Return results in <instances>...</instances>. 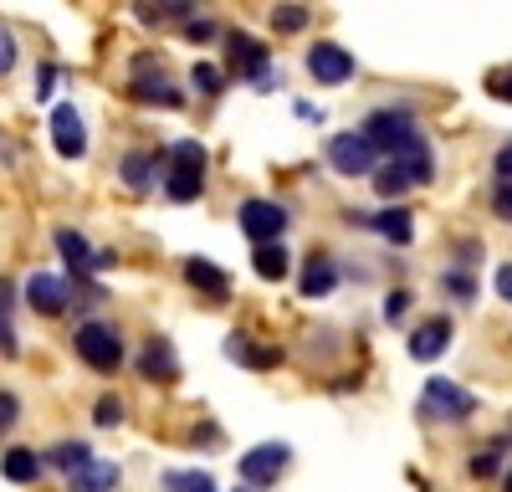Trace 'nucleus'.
Listing matches in <instances>:
<instances>
[{"instance_id": "c9c22d12", "label": "nucleus", "mask_w": 512, "mask_h": 492, "mask_svg": "<svg viewBox=\"0 0 512 492\" xmlns=\"http://www.w3.org/2000/svg\"><path fill=\"white\" fill-rule=\"evenodd\" d=\"M410 303H415V293H405V287H395V293L384 298V323H400V318L410 313Z\"/></svg>"}, {"instance_id": "aec40b11", "label": "nucleus", "mask_w": 512, "mask_h": 492, "mask_svg": "<svg viewBox=\"0 0 512 492\" xmlns=\"http://www.w3.org/2000/svg\"><path fill=\"white\" fill-rule=\"evenodd\" d=\"M333 287H338V262H333V257H308L303 282H297V293L318 303V298H328V293H333Z\"/></svg>"}, {"instance_id": "9b49d317", "label": "nucleus", "mask_w": 512, "mask_h": 492, "mask_svg": "<svg viewBox=\"0 0 512 492\" xmlns=\"http://www.w3.org/2000/svg\"><path fill=\"white\" fill-rule=\"evenodd\" d=\"M128 98H139V103H159V108H185V93L175 88V82H164L159 67L144 57L134 67V82H128Z\"/></svg>"}, {"instance_id": "ddd939ff", "label": "nucleus", "mask_w": 512, "mask_h": 492, "mask_svg": "<svg viewBox=\"0 0 512 492\" xmlns=\"http://www.w3.org/2000/svg\"><path fill=\"white\" fill-rule=\"evenodd\" d=\"M52 144H57L62 159H82V154H88V129H82V113L72 103L52 108Z\"/></svg>"}, {"instance_id": "9d476101", "label": "nucleus", "mask_w": 512, "mask_h": 492, "mask_svg": "<svg viewBox=\"0 0 512 492\" xmlns=\"http://www.w3.org/2000/svg\"><path fill=\"white\" fill-rule=\"evenodd\" d=\"M349 226H364V231H374V236H384L390 246H410V236H415V221H410V211L405 205H390V211H349Z\"/></svg>"}, {"instance_id": "4c0bfd02", "label": "nucleus", "mask_w": 512, "mask_h": 492, "mask_svg": "<svg viewBox=\"0 0 512 492\" xmlns=\"http://www.w3.org/2000/svg\"><path fill=\"white\" fill-rule=\"evenodd\" d=\"M492 216L512 226V185H497V190H492Z\"/></svg>"}, {"instance_id": "a878e982", "label": "nucleus", "mask_w": 512, "mask_h": 492, "mask_svg": "<svg viewBox=\"0 0 512 492\" xmlns=\"http://www.w3.org/2000/svg\"><path fill=\"white\" fill-rule=\"evenodd\" d=\"M11 308H16V287H11V282H0V354H6V359H16V354H21V339H16Z\"/></svg>"}, {"instance_id": "412c9836", "label": "nucleus", "mask_w": 512, "mask_h": 492, "mask_svg": "<svg viewBox=\"0 0 512 492\" xmlns=\"http://www.w3.org/2000/svg\"><path fill=\"white\" fill-rule=\"evenodd\" d=\"M251 272L262 277V282H282L287 272H292V252L282 241H272V246H256L251 252Z\"/></svg>"}, {"instance_id": "f8f14e48", "label": "nucleus", "mask_w": 512, "mask_h": 492, "mask_svg": "<svg viewBox=\"0 0 512 492\" xmlns=\"http://www.w3.org/2000/svg\"><path fill=\"white\" fill-rule=\"evenodd\" d=\"M21 293H26V303H31L41 318H57V313H67V303H72V287H67L62 277H52V272H31Z\"/></svg>"}, {"instance_id": "423d86ee", "label": "nucleus", "mask_w": 512, "mask_h": 492, "mask_svg": "<svg viewBox=\"0 0 512 492\" xmlns=\"http://www.w3.org/2000/svg\"><path fill=\"white\" fill-rule=\"evenodd\" d=\"M328 164L344 180H359V175H374L379 170V154H374V144L359 129H349V134H333L328 139Z\"/></svg>"}, {"instance_id": "7c9ffc66", "label": "nucleus", "mask_w": 512, "mask_h": 492, "mask_svg": "<svg viewBox=\"0 0 512 492\" xmlns=\"http://www.w3.org/2000/svg\"><path fill=\"white\" fill-rule=\"evenodd\" d=\"M466 472H472L477 482H497V477H502V457H497V446H492V451H472Z\"/></svg>"}, {"instance_id": "f3484780", "label": "nucleus", "mask_w": 512, "mask_h": 492, "mask_svg": "<svg viewBox=\"0 0 512 492\" xmlns=\"http://www.w3.org/2000/svg\"><path fill=\"white\" fill-rule=\"evenodd\" d=\"M185 282L195 287V293H205L210 303H226V293H231V277L216 262H205V257H190L185 262Z\"/></svg>"}, {"instance_id": "e433bc0d", "label": "nucleus", "mask_w": 512, "mask_h": 492, "mask_svg": "<svg viewBox=\"0 0 512 492\" xmlns=\"http://www.w3.org/2000/svg\"><path fill=\"white\" fill-rule=\"evenodd\" d=\"M16 421H21V400H16L11 390H0V436H6Z\"/></svg>"}, {"instance_id": "72a5a7b5", "label": "nucleus", "mask_w": 512, "mask_h": 492, "mask_svg": "<svg viewBox=\"0 0 512 492\" xmlns=\"http://www.w3.org/2000/svg\"><path fill=\"white\" fill-rule=\"evenodd\" d=\"M272 26L287 31V36L303 31V26H308V6H277V11H272Z\"/></svg>"}, {"instance_id": "c756f323", "label": "nucleus", "mask_w": 512, "mask_h": 492, "mask_svg": "<svg viewBox=\"0 0 512 492\" xmlns=\"http://www.w3.org/2000/svg\"><path fill=\"white\" fill-rule=\"evenodd\" d=\"M190 82H195V93H205V98H216V93L226 88L221 67H210V62H195V67H190Z\"/></svg>"}, {"instance_id": "7ed1b4c3", "label": "nucleus", "mask_w": 512, "mask_h": 492, "mask_svg": "<svg viewBox=\"0 0 512 492\" xmlns=\"http://www.w3.org/2000/svg\"><path fill=\"white\" fill-rule=\"evenodd\" d=\"M431 170H436V159H431V149L420 144V149H410V154H400V159H384L369 180H374V190H379L384 200H400L405 190H415V185L431 180Z\"/></svg>"}, {"instance_id": "393cba45", "label": "nucleus", "mask_w": 512, "mask_h": 492, "mask_svg": "<svg viewBox=\"0 0 512 492\" xmlns=\"http://www.w3.org/2000/svg\"><path fill=\"white\" fill-rule=\"evenodd\" d=\"M226 359H241V364H251V369H272L282 354H277V349H256L246 334H226Z\"/></svg>"}, {"instance_id": "a18cd8bd", "label": "nucleus", "mask_w": 512, "mask_h": 492, "mask_svg": "<svg viewBox=\"0 0 512 492\" xmlns=\"http://www.w3.org/2000/svg\"><path fill=\"white\" fill-rule=\"evenodd\" d=\"M236 492H251V487H236Z\"/></svg>"}, {"instance_id": "5701e85b", "label": "nucleus", "mask_w": 512, "mask_h": 492, "mask_svg": "<svg viewBox=\"0 0 512 492\" xmlns=\"http://www.w3.org/2000/svg\"><path fill=\"white\" fill-rule=\"evenodd\" d=\"M164 159H169V170H180V175H205V144H195V139H175L164 149Z\"/></svg>"}, {"instance_id": "f257e3e1", "label": "nucleus", "mask_w": 512, "mask_h": 492, "mask_svg": "<svg viewBox=\"0 0 512 492\" xmlns=\"http://www.w3.org/2000/svg\"><path fill=\"white\" fill-rule=\"evenodd\" d=\"M359 134H364V139L374 144V154H384V159H400V154H410V149L425 144L420 129H415V118L400 113V108H374V113L359 123Z\"/></svg>"}, {"instance_id": "b1692460", "label": "nucleus", "mask_w": 512, "mask_h": 492, "mask_svg": "<svg viewBox=\"0 0 512 492\" xmlns=\"http://www.w3.org/2000/svg\"><path fill=\"white\" fill-rule=\"evenodd\" d=\"M41 462H52L57 472H67V477H72V472H82V467L93 462V451H88V441H57Z\"/></svg>"}, {"instance_id": "6e6552de", "label": "nucleus", "mask_w": 512, "mask_h": 492, "mask_svg": "<svg viewBox=\"0 0 512 492\" xmlns=\"http://www.w3.org/2000/svg\"><path fill=\"white\" fill-rule=\"evenodd\" d=\"M226 47H231V62H236V72H246L251 82H256V88H272V82H277V72H272V57H267V47H262V41H256V36H246V31H231L226 36Z\"/></svg>"}, {"instance_id": "f03ea898", "label": "nucleus", "mask_w": 512, "mask_h": 492, "mask_svg": "<svg viewBox=\"0 0 512 492\" xmlns=\"http://www.w3.org/2000/svg\"><path fill=\"white\" fill-rule=\"evenodd\" d=\"M477 416V395L461 390L456 380H425L420 390V421H441V426H466Z\"/></svg>"}, {"instance_id": "dca6fc26", "label": "nucleus", "mask_w": 512, "mask_h": 492, "mask_svg": "<svg viewBox=\"0 0 512 492\" xmlns=\"http://www.w3.org/2000/svg\"><path fill=\"white\" fill-rule=\"evenodd\" d=\"M410 359H420V364H431V359H441L446 349H451V318H425L415 334H410Z\"/></svg>"}, {"instance_id": "20e7f679", "label": "nucleus", "mask_w": 512, "mask_h": 492, "mask_svg": "<svg viewBox=\"0 0 512 492\" xmlns=\"http://www.w3.org/2000/svg\"><path fill=\"white\" fill-rule=\"evenodd\" d=\"M72 349L88 369H98V375H118V364H123V339H118L113 323H77Z\"/></svg>"}, {"instance_id": "2eb2a0df", "label": "nucleus", "mask_w": 512, "mask_h": 492, "mask_svg": "<svg viewBox=\"0 0 512 492\" xmlns=\"http://www.w3.org/2000/svg\"><path fill=\"white\" fill-rule=\"evenodd\" d=\"M159 170H164V149H128V154L118 159V175H123V185L134 190V195H144Z\"/></svg>"}, {"instance_id": "c85d7f7f", "label": "nucleus", "mask_w": 512, "mask_h": 492, "mask_svg": "<svg viewBox=\"0 0 512 492\" xmlns=\"http://www.w3.org/2000/svg\"><path fill=\"white\" fill-rule=\"evenodd\" d=\"M139 11V21H149V26H164V21H190V0H175V6H134Z\"/></svg>"}, {"instance_id": "58836bf2", "label": "nucleus", "mask_w": 512, "mask_h": 492, "mask_svg": "<svg viewBox=\"0 0 512 492\" xmlns=\"http://www.w3.org/2000/svg\"><path fill=\"white\" fill-rule=\"evenodd\" d=\"M492 175H497V185H512V144H502V149H497Z\"/></svg>"}, {"instance_id": "2f4dec72", "label": "nucleus", "mask_w": 512, "mask_h": 492, "mask_svg": "<svg viewBox=\"0 0 512 492\" xmlns=\"http://www.w3.org/2000/svg\"><path fill=\"white\" fill-rule=\"evenodd\" d=\"M441 287H451V293H456L461 303H472V298H477V282H472V272H461V267H446V272H441Z\"/></svg>"}, {"instance_id": "bb28decb", "label": "nucleus", "mask_w": 512, "mask_h": 492, "mask_svg": "<svg viewBox=\"0 0 512 492\" xmlns=\"http://www.w3.org/2000/svg\"><path fill=\"white\" fill-rule=\"evenodd\" d=\"M164 195L180 200V205H185V200H200V195H205V175H180V170H169V175H164Z\"/></svg>"}, {"instance_id": "a211bd4d", "label": "nucleus", "mask_w": 512, "mask_h": 492, "mask_svg": "<svg viewBox=\"0 0 512 492\" xmlns=\"http://www.w3.org/2000/svg\"><path fill=\"white\" fill-rule=\"evenodd\" d=\"M118 477H123V467H118V462L93 457L82 472H72V477H67V492H113V487H118Z\"/></svg>"}, {"instance_id": "1a4fd4ad", "label": "nucleus", "mask_w": 512, "mask_h": 492, "mask_svg": "<svg viewBox=\"0 0 512 492\" xmlns=\"http://www.w3.org/2000/svg\"><path fill=\"white\" fill-rule=\"evenodd\" d=\"M308 77L323 82V88H338V82L354 77V52H344L338 41H318L308 52Z\"/></svg>"}, {"instance_id": "6ab92c4d", "label": "nucleus", "mask_w": 512, "mask_h": 492, "mask_svg": "<svg viewBox=\"0 0 512 492\" xmlns=\"http://www.w3.org/2000/svg\"><path fill=\"white\" fill-rule=\"evenodd\" d=\"M52 241H57V252L67 257L72 277H93V246H88V236L72 231V226H57V231H52Z\"/></svg>"}, {"instance_id": "79ce46f5", "label": "nucleus", "mask_w": 512, "mask_h": 492, "mask_svg": "<svg viewBox=\"0 0 512 492\" xmlns=\"http://www.w3.org/2000/svg\"><path fill=\"white\" fill-rule=\"evenodd\" d=\"M185 36H190V41H210V36H216V26H210V21H195V16H190V21H185Z\"/></svg>"}, {"instance_id": "39448f33", "label": "nucleus", "mask_w": 512, "mask_h": 492, "mask_svg": "<svg viewBox=\"0 0 512 492\" xmlns=\"http://www.w3.org/2000/svg\"><path fill=\"white\" fill-rule=\"evenodd\" d=\"M287 462H292V446H287V441H262V446L241 451L236 472H241V482H246L251 492H262V487H277V477L287 472Z\"/></svg>"}, {"instance_id": "0eeeda50", "label": "nucleus", "mask_w": 512, "mask_h": 492, "mask_svg": "<svg viewBox=\"0 0 512 492\" xmlns=\"http://www.w3.org/2000/svg\"><path fill=\"white\" fill-rule=\"evenodd\" d=\"M241 231L256 241V246H272V241H282V231H287V211L277 200H241Z\"/></svg>"}, {"instance_id": "473e14b6", "label": "nucleus", "mask_w": 512, "mask_h": 492, "mask_svg": "<svg viewBox=\"0 0 512 492\" xmlns=\"http://www.w3.org/2000/svg\"><path fill=\"white\" fill-rule=\"evenodd\" d=\"M93 421H98L103 431H113V426H123V400H118V395H103V400L93 405Z\"/></svg>"}, {"instance_id": "f704fd0d", "label": "nucleus", "mask_w": 512, "mask_h": 492, "mask_svg": "<svg viewBox=\"0 0 512 492\" xmlns=\"http://www.w3.org/2000/svg\"><path fill=\"white\" fill-rule=\"evenodd\" d=\"M487 93H492V98H502V103H512V62L487 72Z\"/></svg>"}, {"instance_id": "c03bdc74", "label": "nucleus", "mask_w": 512, "mask_h": 492, "mask_svg": "<svg viewBox=\"0 0 512 492\" xmlns=\"http://www.w3.org/2000/svg\"><path fill=\"white\" fill-rule=\"evenodd\" d=\"M502 492H512V472H502Z\"/></svg>"}, {"instance_id": "4468645a", "label": "nucleus", "mask_w": 512, "mask_h": 492, "mask_svg": "<svg viewBox=\"0 0 512 492\" xmlns=\"http://www.w3.org/2000/svg\"><path fill=\"white\" fill-rule=\"evenodd\" d=\"M139 375H144V380H159V385H175V380H180L175 344H169L164 334L144 339V349H139Z\"/></svg>"}, {"instance_id": "37998d69", "label": "nucleus", "mask_w": 512, "mask_h": 492, "mask_svg": "<svg viewBox=\"0 0 512 492\" xmlns=\"http://www.w3.org/2000/svg\"><path fill=\"white\" fill-rule=\"evenodd\" d=\"M108 267H113V252L103 246V252H93V272H108Z\"/></svg>"}, {"instance_id": "ea45409f", "label": "nucleus", "mask_w": 512, "mask_h": 492, "mask_svg": "<svg viewBox=\"0 0 512 492\" xmlns=\"http://www.w3.org/2000/svg\"><path fill=\"white\" fill-rule=\"evenodd\" d=\"M16 67V36L6 31V26H0V77H6Z\"/></svg>"}, {"instance_id": "cd10ccee", "label": "nucleus", "mask_w": 512, "mask_h": 492, "mask_svg": "<svg viewBox=\"0 0 512 492\" xmlns=\"http://www.w3.org/2000/svg\"><path fill=\"white\" fill-rule=\"evenodd\" d=\"M164 492H216L210 472H164Z\"/></svg>"}, {"instance_id": "a19ab883", "label": "nucleus", "mask_w": 512, "mask_h": 492, "mask_svg": "<svg viewBox=\"0 0 512 492\" xmlns=\"http://www.w3.org/2000/svg\"><path fill=\"white\" fill-rule=\"evenodd\" d=\"M492 282H497V298H502V303H512V262H502Z\"/></svg>"}, {"instance_id": "4be33fe9", "label": "nucleus", "mask_w": 512, "mask_h": 492, "mask_svg": "<svg viewBox=\"0 0 512 492\" xmlns=\"http://www.w3.org/2000/svg\"><path fill=\"white\" fill-rule=\"evenodd\" d=\"M0 472H6V482L26 487V482H36V477H41V457H36L31 446H16V451H6V462H0Z\"/></svg>"}]
</instances>
